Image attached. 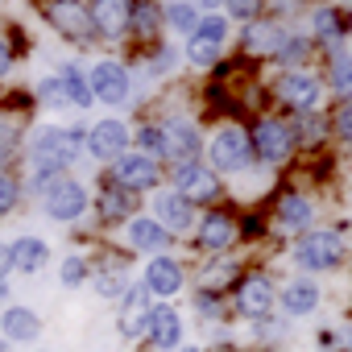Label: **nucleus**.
Instances as JSON below:
<instances>
[{
  "instance_id": "obj_45",
  "label": "nucleus",
  "mask_w": 352,
  "mask_h": 352,
  "mask_svg": "<svg viewBox=\"0 0 352 352\" xmlns=\"http://www.w3.org/2000/svg\"><path fill=\"white\" fill-rule=\"evenodd\" d=\"M327 120H336V137L348 141V133H352V108H348V100H340L336 104V116H327Z\"/></svg>"
},
{
  "instance_id": "obj_25",
  "label": "nucleus",
  "mask_w": 352,
  "mask_h": 352,
  "mask_svg": "<svg viewBox=\"0 0 352 352\" xmlns=\"http://www.w3.org/2000/svg\"><path fill=\"white\" fill-rule=\"evenodd\" d=\"M311 42H319L323 50H331V46L348 42L344 13H340V9H331V5H319V9L311 13Z\"/></svg>"
},
{
  "instance_id": "obj_21",
  "label": "nucleus",
  "mask_w": 352,
  "mask_h": 352,
  "mask_svg": "<svg viewBox=\"0 0 352 352\" xmlns=\"http://www.w3.org/2000/svg\"><path fill=\"white\" fill-rule=\"evenodd\" d=\"M124 241H129V249L133 253H170V232L153 220V216H133V220H124Z\"/></svg>"
},
{
  "instance_id": "obj_51",
  "label": "nucleus",
  "mask_w": 352,
  "mask_h": 352,
  "mask_svg": "<svg viewBox=\"0 0 352 352\" xmlns=\"http://www.w3.org/2000/svg\"><path fill=\"white\" fill-rule=\"evenodd\" d=\"M208 352H245L241 344H220V348H208Z\"/></svg>"
},
{
  "instance_id": "obj_18",
  "label": "nucleus",
  "mask_w": 352,
  "mask_h": 352,
  "mask_svg": "<svg viewBox=\"0 0 352 352\" xmlns=\"http://www.w3.org/2000/svg\"><path fill=\"white\" fill-rule=\"evenodd\" d=\"M46 21L67 38V42H91L96 30H91V17L79 0H50L46 5Z\"/></svg>"
},
{
  "instance_id": "obj_27",
  "label": "nucleus",
  "mask_w": 352,
  "mask_h": 352,
  "mask_svg": "<svg viewBox=\"0 0 352 352\" xmlns=\"http://www.w3.org/2000/svg\"><path fill=\"white\" fill-rule=\"evenodd\" d=\"M87 282H91V290H96L104 302H116L133 278H129V270H124L120 261H108V265H91V278H87Z\"/></svg>"
},
{
  "instance_id": "obj_36",
  "label": "nucleus",
  "mask_w": 352,
  "mask_h": 352,
  "mask_svg": "<svg viewBox=\"0 0 352 352\" xmlns=\"http://www.w3.org/2000/svg\"><path fill=\"white\" fill-rule=\"evenodd\" d=\"M87 278H91V261L83 253H67L63 265H58V282L67 290H79V286H87Z\"/></svg>"
},
{
  "instance_id": "obj_28",
  "label": "nucleus",
  "mask_w": 352,
  "mask_h": 352,
  "mask_svg": "<svg viewBox=\"0 0 352 352\" xmlns=\"http://www.w3.org/2000/svg\"><path fill=\"white\" fill-rule=\"evenodd\" d=\"M311 38L307 34H298V30H286L282 34V42H278V50L270 54L282 71H298V67H307V58H311Z\"/></svg>"
},
{
  "instance_id": "obj_22",
  "label": "nucleus",
  "mask_w": 352,
  "mask_h": 352,
  "mask_svg": "<svg viewBox=\"0 0 352 352\" xmlns=\"http://www.w3.org/2000/svg\"><path fill=\"white\" fill-rule=\"evenodd\" d=\"M9 257H13V274L34 278V274H42V270L50 265V245H46V236L25 232V236L9 241Z\"/></svg>"
},
{
  "instance_id": "obj_3",
  "label": "nucleus",
  "mask_w": 352,
  "mask_h": 352,
  "mask_svg": "<svg viewBox=\"0 0 352 352\" xmlns=\"http://www.w3.org/2000/svg\"><path fill=\"white\" fill-rule=\"evenodd\" d=\"M274 294H278V282L270 274H241L228 286V307H232V315L253 323L261 315H274Z\"/></svg>"
},
{
  "instance_id": "obj_1",
  "label": "nucleus",
  "mask_w": 352,
  "mask_h": 352,
  "mask_svg": "<svg viewBox=\"0 0 352 352\" xmlns=\"http://www.w3.org/2000/svg\"><path fill=\"white\" fill-rule=\"evenodd\" d=\"M344 257H348V245L340 228H307L290 245V261L298 274H336Z\"/></svg>"
},
{
  "instance_id": "obj_11",
  "label": "nucleus",
  "mask_w": 352,
  "mask_h": 352,
  "mask_svg": "<svg viewBox=\"0 0 352 352\" xmlns=\"http://www.w3.org/2000/svg\"><path fill=\"white\" fill-rule=\"evenodd\" d=\"M129 124L116 120V116H104L96 124L83 129V157H96V162H112L120 153H129Z\"/></svg>"
},
{
  "instance_id": "obj_4",
  "label": "nucleus",
  "mask_w": 352,
  "mask_h": 352,
  "mask_svg": "<svg viewBox=\"0 0 352 352\" xmlns=\"http://www.w3.org/2000/svg\"><path fill=\"white\" fill-rule=\"evenodd\" d=\"M91 208V195L79 179H71V174H63V179H54L46 191H42V212L46 220L54 224H79Z\"/></svg>"
},
{
  "instance_id": "obj_13",
  "label": "nucleus",
  "mask_w": 352,
  "mask_h": 352,
  "mask_svg": "<svg viewBox=\"0 0 352 352\" xmlns=\"http://www.w3.org/2000/svg\"><path fill=\"white\" fill-rule=\"evenodd\" d=\"M162 137H166V162H195L204 149V133L191 116H162Z\"/></svg>"
},
{
  "instance_id": "obj_23",
  "label": "nucleus",
  "mask_w": 352,
  "mask_h": 352,
  "mask_svg": "<svg viewBox=\"0 0 352 352\" xmlns=\"http://www.w3.org/2000/svg\"><path fill=\"white\" fill-rule=\"evenodd\" d=\"M129 9H133V0H91V30L100 38H124L129 34Z\"/></svg>"
},
{
  "instance_id": "obj_14",
  "label": "nucleus",
  "mask_w": 352,
  "mask_h": 352,
  "mask_svg": "<svg viewBox=\"0 0 352 352\" xmlns=\"http://www.w3.org/2000/svg\"><path fill=\"white\" fill-rule=\"evenodd\" d=\"M149 307H153V298H149V290L141 286V282H129L124 286V294L116 298V331L124 336V340H145V323H149Z\"/></svg>"
},
{
  "instance_id": "obj_5",
  "label": "nucleus",
  "mask_w": 352,
  "mask_h": 352,
  "mask_svg": "<svg viewBox=\"0 0 352 352\" xmlns=\"http://www.w3.org/2000/svg\"><path fill=\"white\" fill-rule=\"evenodd\" d=\"M249 145H253V162H261V166H282V162L294 157L290 124L286 120H274V116H261L249 129Z\"/></svg>"
},
{
  "instance_id": "obj_7",
  "label": "nucleus",
  "mask_w": 352,
  "mask_h": 352,
  "mask_svg": "<svg viewBox=\"0 0 352 352\" xmlns=\"http://www.w3.org/2000/svg\"><path fill=\"white\" fill-rule=\"evenodd\" d=\"M141 286L149 290L153 302H170L187 290V265L174 257V253H153L145 261V274H141Z\"/></svg>"
},
{
  "instance_id": "obj_44",
  "label": "nucleus",
  "mask_w": 352,
  "mask_h": 352,
  "mask_svg": "<svg viewBox=\"0 0 352 352\" xmlns=\"http://www.w3.org/2000/svg\"><path fill=\"white\" fill-rule=\"evenodd\" d=\"M149 67H153V75H170L174 67H179V50H174V46H162V50H153Z\"/></svg>"
},
{
  "instance_id": "obj_17",
  "label": "nucleus",
  "mask_w": 352,
  "mask_h": 352,
  "mask_svg": "<svg viewBox=\"0 0 352 352\" xmlns=\"http://www.w3.org/2000/svg\"><path fill=\"white\" fill-rule=\"evenodd\" d=\"M145 344L153 352H174L183 344V315L170 302H153L149 307V323H145Z\"/></svg>"
},
{
  "instance_id": "obj_26",
  "label": "nucleus",
  "mask_w": 352,
  "mask_h": 352,
  "mask_svg": "<svg viewBox=\"0 0 352 352\" xmlns=\"http://www.w3.org/2000/svg\"><path fill=\"white\" fill-rule=\"evenodd\" d=\"M282 34H286V30H282L278 21H249L245 34H241V50L253 54V58H270V54L278 50Z\"/></svg>"
},
{
  "instance_id": "obj_12",
  "label": "nucleus",
  "mask_w": 352,
  "mask_h": 352,
  "mask_svg": "<svg viewBox=\"0 0 352 352\" xmlns=\"http://www.w3.org/2000/svg\"><path fill=\"white\" fill-rule=\"evenodd\" d=\"M191 236H195V249H204L208 257H216V253H228V249H232V241L241 236V224H236L232 212L212 208V212H204V216L195 220Z\"/></svg>"
},
{
  "instance_id": "obj_41",
  "label": "nucleus",
  "mask_w": 352,
  "mask_h": 352,
  "mask_svg": "<svg viewBox=\"0 0 352 352\" xmlns=\"http://www.w3.org/2000/svg\"><path fill=\"white\" fill-rule=\"evenodd\" d=\"M17 204H21V183L13 179L9 170H0V220H5Z\"/></svg>"
},
{
  "instance_id": "obj_54",
  "label": "nucleus",
  "mask_w": 352,
  "mask_h": 352,
  "mask_svg": "<svg viewBox=\"0 0 352 352\" xmlns=\"http://www.w3.org/2000/svg\"><path fill=\"white\" fill-rule=\"evenodd\" d=\"M340 5H348V0H340Z\"/></svg>"
},
{
  "instance_id": "obj_16",
  "label": "nucleus",
  "mask_w": 352,
  "mask_h": 352,
  "mask_svg": "<svg viewBox=\"0 0 352 352\" xmlns=\"http://www.w3.org/2000/svg\"><path fill=\"white\" fill-rule=\"evenodd\" d=\"M319 96H323L319 75H311L307 67H298V71H282V79H278V100H282L290 112H311V108L319 104Z\"/></svg>"
},
{
  "instance_id": "obj_50",
  "label": "nucleus",
  "mask_w": 352,
  "mask_h": 352,
  "mask_svg": "<svg viewBox=\"0 0 352 352\" xmlns=\"http://www.w3.org/2000/svg\"><path fill=\"white\" fill-rule=\"evenodd\" d=\"M174 352H208V348H204V344H179Z\"/></svg>"
},
{
  "instance_id": "obj_35",
  "label": "nucleus",
  "mask_w": 352,
  "mask_h": 352,
  "mask_svg": "<svg viewBox=\"0 0 352 352\" xmlns=\"http://www.w3.org/2000/svg\"><path fill=\"white\" fill-rule=\"evenodd\" d=\"M129 145H133L137 153L153 157V162H166V137H162V124H157V120L141 124V129H137V133L129 137Z\"/></svg>"
},
{
  "instance_id": "obj_34",
  "label": "nucleus",
  "mask_w": 352,
  "mask_h": 352,
  "mask_svg": "<svg viewBox=\"0 0 352 352\" xmlns=\"http://www.w3.org/2000/svg\"><path fill=\"white\" fill-rule=\"evenodd\" d=\"M129 30L137 38H153L162 30V9L153 5V0H133V9H129Z\"/></svg>"
},
{
  "instance_id": "obj_31",
  "label": "nucleus",
  "mask_w": 352,
  "mask_h": 352,
  "mask_svg": "<svg viewBox=\"0 0 352 352\" xmlns=\"http://www.w3.org/2000/svg\"><path fill=\"white\" fill-rule=\"evenodd\" d=\"M327 133H331V120L319 116L315 108H311V112H294V120H290V137H294V145H319Z\"/></svg>"
},
{
  "instance_id": "obj_47",
  "label": "nucleus",
  "mask_w": 352,
  "mask_h": 352,
  "mask_svg": "<svg viewBox=\"0 0 352 352\" xmlns=\"http://www.w3.org/2000/svg\"><path fill=\"white\" fill-rule=\"evenodd\" d=\"M13 71V50H9V42L5 38H0V79H5Z\"/></svg>"
},
{
  "instance_id": "obj_33",
  "label": "nucleus",
  "mask_w": 352,
  "mask_h": 352,
  "mask_svg": "<svg viewBox=\"0 0 352 352\" xmlns=\"http://www.w3.org/2000/svg\"><path fill=\"white\" fill-rule=\"evenodd\" d=\"M157 9H162V25H170L174 34H191L195 21H199V9L191 5V0H166V5H157Z\"/></svg>"
},
{
  "instance_id": "obj_49",
  "label": "nucleus",
  "mask_w": 352,
  "mask_h": 352,
  "mask_svg": "<svg viewBox=\"0 0 352 352\" xmlns=\"http://www.w3.org/2000/svg\"><path fill=\"white\" fill-rule=\"evenodd\" d=\"M195 9H204V13H216V9H224V0H191Z\"/></svg>"
},
{
  "instance_id": "obj_2",
  "label": "nucleus",
  "mask_w": 352,
  "mask_h": 352,
  "mask_svg": "<svg viewBox=\"0 0 352 352\" xmlns=\"http://www.w3.org/2000/svg\"><path fill=\"white\" fill-rule=\"evenodd\" d=\"M208 166L216 174H245L253 166V145H249V129L241 124H224L212 133L208 141Z\"/></svg>"
},
{
  "instance_id": "obj_10",
  "label": "nucleus",
  "mask_w": 352,
  "mask_h": 352,
  "mask_svg": "<svg viewBox=\"0 0 352 352\" xmlns=\"http://www.w3.org/2000/svg\"><path fill=\"white\" fill-rule=\"evenodd\" d=\"M108 179L116 183V187H124V191H133V195H145V191H157L162 187V162H153V157H145V153H120V157H112V174Z\"/></svg>"
},
{
  "instance_id": "obj_15",
  "label": "nucleus",
  "mask_w": 352,
  "mask_h": 352,
  "mask_svg": "<svg viewBox=\"0 0 352 352\" xmlns=\"http://www.w3.org/2000/svg\"><path fill=\"white\" fill-rule=\"evenodd\" d=\"M149 216H153L170 236H179V232H191V228H195L199 208L170 187V191H153V212H149Z\"/></svg>"
},
{
  "instance_id": "obj_32",
  "label": "nucleus",
  "mask_w": 352,
  "mask_h": 352,
  "mask_svg": "<svg viewBox=\"0 0 352 352\" xmlns=\"http://www.w3.org/2000/svg\"><path fill=\"white\" fill-rule=\"evenodd\" d=\"M348 67H352V58H348V42L331 46V50H327V71H331V91H336V100H348V91H352V75H348Z\"/></svg>"
},
{
  "instance_id": "obj_29",
  "label": "nucleus",
  "mask_w": 352,
  "mask_h": 352,
  "mask_svg": "<svg viewBox=\"0 0 352 352\" xmlns=\"http://www.w3.org/2000/svg\"><path fill=\"white\" fill-rule=\"evenodd\" d=\"M54 79H58V87H63V96H67L71 108H91L96 104L91 100V87H87V71L79 63H63Z\"/></svg>"
},
{
  "instance_id": "obj_6",
  "label": "nucleus",
  "mask_w": 352,
  "mask_h": 352,
  "mask_svg": "<svg viewBox=\"0 0 352 352\" xmlns=\"http://www.w3.org/2000/svg\"><path fill=\"white\" fill-rule=\"evenodd\" d=\"M174 191H179L183 199H191L195 208H208L224 195V183H220V174L208 166V162H179L174 166Z\"/></svg>"
},
{
  "instance_id": "obj_53",
  "label": "nucleus",
  "mask_w": 352,
  "mask_h": 352,
  "mask_svg": "<svg viewBox=\"0 0 352 352\" xmlns=\"http://www.w3.org/2000/svg\"><path fill=\"white\" fill-rule=\"evenodd\" d=\"M34 352H50V348H34Z\"/></svg>"
},
{
  "instance_id": "obj_48",
  "label": "nucleus",
  "mask_w": 352,
  "mask_h": 352,
  "mask_svg": "<svg viewBox=\"0 0 352 352\" xmlns=\"http://www.w3.org/2000/svg\"><path fill=\"white\" fill-rule=\"evenodd\" d=\"M13 274V257H9V241H0V278Z\"/></svg>"
},
{
  "instance_id": "obj_19",
  "label": "nucleus",
  "mask_w": 352,
  "mask_h": 352,
  "mask_svg": "<svg viewBox=\"0 0 352 352\" xmlns=\"http://www.w3.org/2000/svg\"><path fill=\"white\" fill-rule=\"evenodd\" d=\"M0 336L9 344H38L42 340V315L25 302H5L0 307Z\"/></svg>"
},
{
  "instance_id": "obj_8",
  "label": "nucleus",
  "mask_w": 352,
  "mask_h": 352,
  "mask_svg": "<svg viewBox=\"0 0 352 352\" xmlns=\"http://www.w3.org/2000/svg\"><path fill=\"white\" fill-rule=\"evenodd\" d=\"M87 87H91V100L108 104V108H120L133 100V75L124 63L116 58H100L91 71H87Z\"/></svg>"
},
{
  "instance_id": "obj_9",
  "label": "nucleus",
  "mask_w": 352,
  "mask_h": 352,
  "mask_svg": "<svg viewBox=\"0 0 352 352\" xmlns=\"http://www.w3.org/2000/svg\"><path fill=\"white\" fill-rule=\"evenodd\" d=\"M323 307V290H319V282L311 278V274H294L290 282H282L278 286V294H274V311L282 315V319H307V315H315Z\"/></svg>"
},
{
  "instance_id": "obj_20",
  "label": "nucleus",
  "mask_w": 352,
  "mask_h": 352,
  "mask_svg": "<svg viewBox=\"0 0 352 352\" xmlns=\"http://www.w3.org/2000/svg\"><path fill=\"white\" fill-rule=\"evenodd\" d=\"M133 216H137V195L124 191V187H116L112 179H104L100 183V195H96V224L112 228V224H124Z\"/></svg>"
},
{
  "instance_id": "obj_24",
  "label": "nucleus",
  "mask_w": 352,
  "mask_h": 352,
  "mask_svg": "<svg viewBox=\"0 0 352 352\" xmlns=\"http://www.w3.org/2000/svg\"><path fill=\"white\" fill-rule=\"evenodd\" d=\"M311 220H315V204H311V199H307L302 191H286V195L278 199L274 224H278L282 232L298 236V232H307V228H311Z\"/></svg>"
},
{
  "instance_id": "obj_37",
  "label": "nucleus",
  "mask_w": 352,
  "mask_h": 352,
  "mask_svg": "<svg viewBox=\"0 0 352 352\" xmlns=\"http://www.w3.org/2000/svg\"><path fill=\"white\" fill-rule=\"evenodd\" d=\"M220 54H224V46H220V42H204V38L187 34V50H183V58H187L191 67H216V63H220Z\"/></svg>"
},
{
  "instance_id": "obj_30",
  "label": "nucleus",
  "mask_w": 352,
  "mask_h": 352,
  "mask_svg": "<svg viewBox=\"0 0 352 352\" xmlns=\"http://www.w3.org/2000/svg\"><path fill=\"white\" fill-rule=\"evenodd\" d=\"M191 307L204 323H228L232 319V307H228V294L224 290H212V286H199L191 294Z\"/></svg>"
},
{
  "instance_id": "obj_52",
  "label": "nucleus",
  "mask_w": 352,
  "mask_h": 352,
  "mask_svg": "<svg viewBox=\"0 0 352 352\" xmlns=\"http://www.w3.org/2000/svg\"><path fill=\"white\" fill-rule=\"evenodd\" d=\"M0 352H13V344H9V340H5V336H0Z\"/></svg>"
},
{
  "instance_id": "obj_40",
  "label": "nucleus",
  "mask_w": 352,
  "mask_h": 352,
  "mask_svg": "<svg viewBox=\"0 0 352 352\" xmlns=\"http://www.w3.org/2000/svg\"><path fill=\"white\" fill-rule=\"evenodd\" d=\"M224 9H228V21H261V9H265V0H224Z\"/></svg>"
},
{
  "instance_id": "obj_43",
  "label": "nucleus",
  "mask_w": 352,
  "mask_h": 352,
  "mask_svg": "<svg viewBox=\"0 0 352 352\" xmlns=\"http://www.w3.org/2000/svg\"><path fill=\"white\" fill-rule=\"evenodd\" d=\"M17 145H21V129L13 120H0V170H5V162L17 153Z\"/></svg>"
},
{
  "instance_id": "obj_46",
  "label": "nucleus",
  "mask_w": 352,
  "mask_h": 352,
  "mask_svg": "<svg viewBox=\"0 0 352 352\" xmlns=\"http://www.w3.org/2000/svg\"><path fill=\"white\" fill-rule=\"evenodd\" d=\"M319 344H323V348H348V344H344V336H340V331H331V327H319Z\"/></svg>"
},
{
  "instance_id": "obj_39",
  "label": "nucleus",
  "mask_w": 352,
  "mask_h": 352,
  "mask_svg": "<svg viewBox=\"0 0 352 352\" xmlns=\"http://www.w3.org/2000/svg\"><path fill=\"white\" fill-rule=\"evenodd\" d=\"M286 331H290V319H282V315H261V319H253V336L265 340V344H278Z\"/></svg>"
},
{
  "instance_id": "obj_42",
  "label": "nucleus",
  "mask_w": 352,
  "mask_h": 352,
  "mask_svg": "<svg viewBox=\"0 0 352 352\" xmlns=\"http://www.w3.org/2000/svg\"><path fill=\"white\" fill-rule=\"evenodd\" d=\"M34 100L38 104H46V108H71L67 104V96H63V87H58V79L50 75V79H42L38 87H34Z\"/></svg>"
},
{
  "instance_id": "obj_38",
  "label": "nucleus",
  "mask_w": 352,
  "mask_h": 352,
  "mask_svg": "<svg viewBox=\"0 0 352 352\" xmlns=\"http://www.w3.org/2000/svg\"><path fill=\"white\" fill-rule=\"evenodd\" d=\"M228 30H232V21L224 17V13H199V21H195V38H204V42H220L224 46V38H228Z\"/></svg>"
}]
</instances>
